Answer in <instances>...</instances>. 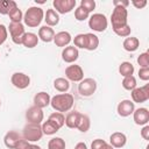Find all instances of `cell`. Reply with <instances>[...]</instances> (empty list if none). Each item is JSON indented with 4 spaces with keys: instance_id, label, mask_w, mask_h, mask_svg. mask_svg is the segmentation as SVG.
Segmentation results:
<instances>
[{
    "instance_id": "4fadbf2b",
    "label": "cell",
    "mask_w": 149,
    "mask_h": 149,
    "mask_svg": "<svg viewBox=\"0 0 149 149\" xmlns=\"http://www.w3.org/2000/svg\"><path fill=\"white\" fill-rule=\"evenodd\" d=\"M116 111H118V114H119L120 116H122V118L129 116V115L133 114V112L135 111V104H134L132 100H128V99L121 100V101L118 104Z\"/></svg>"
},
{
    "instance_id": "e575fe53",
    "label": "cell",
    "mask_w": 149,
    "mask_h": 149,
    "mask_svg": "<svg viewBox=\"0 0 149 149\" xmlns=\"http://www.w3.org/2000/svg\"><path fill=\"white\" fill-rule=\"evenodd\" d=\"M113 31L118 35V36H121V37H128L132 33V28L129 24H125L122 27H119V28H114Z\"/></svg>"
},
{
    "instance_id": "d4e9b609",
    "label": "cell",
    "mask_w": 149,
    "mask_h": 149,
    "mask_svg": "<svg viewBox=\"0 0 149 149\" xmlns=\"http://www.w3.org/2000/svg\"><path fill=\"white\" fill-rule=\"evenodd\" d=\"M79 116H80V113L77 112V111L68 113V115L65 116V125H66V127L71 128V129L77 128V123H78Z\"/></svg>"
},
{
    "instance_id": "603a6c76",
    "label": "cell",
    "mask_w": 149,
    "mask_h": 149,
    "mask_svg": "<svg viewBox=\"0 0 149 149\" xmlns=\"http://www.w3.org/2000/svg\"><path fill=\"white\" fill-rule=\"evenodd\" d=\"M122 45H123V49H125L126 51H128V52H134V51H136V50L139 49V47H140V41H139L137 37H133V36L126 37L125 41H123V43H122Z\"/></svg>"
},
{
    "instance_id": "2e32d148",
    "label": "cell",
    "mask_w": 149,
    "mask_h": 149,
    "mask_svg": "<svg viewBox=\"0 0 149 149\" xmlns=\"http://www.w3.org/2000/svg\"><path fill=\"white\" fill-rule=\"evenodd\" d=\"M71 41H72V38H71V34L69 31H59V33L55 34V37H54V43L61 48L68 47Z\"/></svg>"
},
{
    "instance_id": "ee69618b",
    "label": "cell",
    "mask_w": 149,
    "mask_h": 149,
    "mask_svg": "<svg viewBox=\"0 0 149 149\" xmlns=\"http://www.w3.org/2000/svg\"><path fill=\"white\" fill-rule=\"evenodd\" d=\"M129 3H130V2H129L128 0H114V1H113L114 7H123V8H127Z\"/></svg>"
},
{
    "instance_id": "3957f363",
    "label": "cell",
    "mask_w": 149,
    "mask_h": 149,
    "mask_svg": "<svg viewBox=\"0 0 149 149\" xmlns=\"http://www.w3.org/2000/svg\"><path fill=\"white\" fill-rule=\"evenodd\" d=\"M23 139L27 140L28 142H36L40 141L43 136L42 127L41 125H35V123H27L23 127Z\"/></svg>"
},
{
    "instance_id": "277c9868",
    "label": "cell",
    "mask_w": 149,
    "mask_h": 149,
    "mask_svg": "<svg viewBox=\"0 0 149 149\" xmlns=\"http://www.w3.org/2000/svg\"><path fill=\"white\" fill-rule=\"evenodd\" d=\"M108 26V21L107 17L101 14V13H95L92 14L88 19V27L93 30V31H98V33H102L107 29Z\"/></svg>"
},
{
    "instance_id": "bcb514c9",
    "label": "cell",
    "mask_w": 149,
    "mask_h": 149,
    "mask_svg": "<svg viewBox=\"0 0 149 149\" xmlns=\"http://www.w3.org/2000/svg\"><path fill=\"white\" fill-rule=\"evenodd\" d=\"M141 136L144 139V140H149V126L148 125H146V126H143V128L141 129Z\"/></svg>"
},
{
    "instance_id": "44dd1931",
    "label": "cell",
    "mask_w": 149,
    "mask_h": 149,
    "mask_svg": "<svg viewBox=\"0 0 149 149\" xmlns=\"http://www.w3.org/2000/svg\"><path fill=\"white\" fill-rule=\"evenodd\" d=\"M38 43V36L34 33H24V35L22 36V45L28 48V49H31V48H35Z\"/></svg>"
},
{
    "instance_id": "cb8c5ba5",
    "label": "cell",
    "mask_w": 149,
    "mask_h": 149,
    "mask_svg": "<svg viewBox=\"0 0 149 149\" xmlns=\"http://www.w3.org/2000/svg\"><path fill=\"white\" fill-rule=\"evenodd\" d=\"M86 36V50L88 51H93L99 47V38L97 35H94L93 33H87L85 34Z\"/></svg>"
},
{
    "instance_id": "4dcf8cb0",
    "label": "cell",
    "mask_w": 149,
    "mask_h": 149,
    "mask_svg": "<svg viewBox=\"0 0 149 149\" xmlns=\"http://www.w3.org/2000/svg\"><path fill=\"white\" fill-rule=\"evenodd\" d=\"M48 120H50L52 123H55L59 129L65 125V116L63 115V113H59V112H54V113H51Z\"/></svg>"
},
{
    "instance_id": "9c48e42d",
    "label": "cell",
    "mask_w": 149,
    "mask_h": 149,
    "mask_svg": "<svg viewBox=\"0 0 149 149\" xmlns=\"http://www.w3.org/2000/svg\"><path fill=\"white\" fill-rule=\"evenodd\" d=\"M132 101L135 104H142L146 102L149 99V84H146L141 87H135L132 91Z\"/></svg>"
},
{
    "instance_id": "d590c367",
    "label": "cell",
    "mask_w": 149,
    "mask_h": 149,
    "mask_svg": "<svg viewBox=\"0 0 149 149\" xmlns=\"http://www.w3.org/2000/svg\"><path fill=\"white\" fill-rule=\"evenodd\" d=\"M73 44L76 48H80V49H85L86 48V36L85 34H78L74 36L73 38Z\"/></svg>"
},
{
    "instance_id": "4316f807",
    "label": "cell",
    "mask_w": 149,
    "mask_h": 149,
    "mask_svg": "<svg viewBox=\"0 0 149 149\" xmlns=\"http://www.w3.org/2000/svg\"><path fill=\"white\" fill-rule=\"evenodd\" d=\"M90 126H91L90 118L86 114L80 113V116H79V120H78V123H77V129L81 133H86L90 129Z\"/></svg>"
},
{
    "instance_id": "f1b7e54d",
    "label": "cell",
    "mask_w": 149,
    "mask_h": 149,
    "mask_svg": "<svg viewBox=\"0 0 149 149\" xmlns=\"http://www.w3.org/2000/svg\"><path fill=\"white\" fill-rule=\"evenodd\" d=\"M135 69L134 65L130 62H122L119 65V72L122 77H128V76H133Z\"/></svg>"
},
{
    "instance_id": "5bb4252c",
    "label": "cell",
    "mask_w": 149,
    "mask_h": 149,
    "mask_svg": "<svg viewBox=\"0 0 149 149\" xmlns=\"http://www.w3.org/2000/svg\"><path fill=\"white\" fill-rule=\"evenodd\" d=\"M79 57V51L74 45H68L62 51V59L65 63H74Z\"/></svg>"
},
{
    "instance_id": "e0dca14e",
    "label": "cell",
    "mask_w": 149,
    "mask_h": 149,
    "mask_svg": "<svg viewBox=\"0 0 149 149\" xmlns=\"http://www.w3.org/2000/svg\"><path fill=\"white\" fill-rule=\"evenodd\" d=\"M19 140H21V135L15 130H9L6 133V135L3 137V143L7 148L15 149V146L19 142Z\"/></svg>"
},
{
    "instance_id": "7bdbcfd3",
    "label": "cell",
    "mask_w": 149,
    "mask_h": 149,
    "mask_svg": "<svg viewBox=\"0 0 149 149\" xmlns=\"http://www.w3.org/2000/svg\"><path fill=\"white\" fill-rule=\"evenodd\" d=\"M29 146H30V142H28V141L24 140V139H21V140H19V142L16 143L15 149H28Z\"/></svg>"
},
{
    "instance_id": "52a82bcc",
    "label": "cell",
    "mask_w": 149,
    "mask_h": 149,
    "mask_svg": "<svg viewBox=\"0 0 149 149\" xmlns=\"http://www.w3.org/2000/svg\"><path fill=\"white\" fill-rule=\"evenodd\" d=\"M7 30L9 31L10 34V37H12V41L15 43V44H21L22 43V36L24 35L26 30H24V26L19 22V23H14V22H10Z\"/></svg>"
},
{
    "instance_id": "9a60e30c",
    "label": "cell",
    "mask_w": 149,
    "mask_h": 149,
    "mask_svg": "<svg viewBox=\"0 0 149 149\" xmlns=\"http://www.w3.org/2000/svg\"><path fill=\"white\" fill-rule=\"evenodd\" d=\"M134 122L139 126H146L149 122V111L144 107H140L133 112Z\"/></svg>"
},
{
    "instance_id": "ac0fdd59",
    "label": "cell",
    "mask_w": 149,
    "mask_h": 149,
    "mask_svg": "<svg viewBox=\"0 0 149 149\" xmlns=\"http://www.w3.org/2000/svg\"><path fill=\"white\" fill-rule=\"evenodd\" d=\"M50 95L47 92H38L35 94L34 97V106L38 107V108H44L48 107L50 105Z\"/></svg>"
},
{
    "instance_id": "7c38bea8",
    "label": "cell",
    "mask_w": 149,
    "mask_h": 149,
    "mask_svg": "<svg viewBox=\"0 0 149 149\" xmlns=\"http://www.w3.org/2000/svg\"><path fill=\"white\" fill-rule=\"evenodd\" d=\"M77 2L76 0H54L52 1V6L56 9L57 13L59 14H66L70 13L74 7H76Z\"/></svg>"
},
{
    "instance_id": "ab89813d",
    "label": "cell",
    "mask_w": 149,
    "mask_h": 149,
    "mask_svg": "<svg viewBox=\"0 0 149 149\" xmlns=\"http://www.w3.org/2000/svg\"><path fill=\"white\" fill-rule=\"evenodd\" d=\"M8 36V30L6 28L5 24H0V45L5 43V41L7 40Z\"/></svg>"
},
{
    "instance_id": "b9f144b4",
    "label": "cell",
    "mask_w": 149,
    "mask_h": 149,
    "mask_svg": "<svg viewBox=\"0 0 149 149\" xmlns=\"http://www.w3.org/2000/svg\"><path fill=\"white\" fill-rule=\"evenodd\" d=\"M107 142L105 140H101V139H95L93 140V142L91 143V149H101Z\"/></svg>"
},
{
    "instance_id": "681fc988",
    "label": "cell",
    "mask_w": 149,
    "mask_h": 149,
    "mask_svg": "<svg viewBox=\"0 0 149 149\" xmlns=\"http://www.w3.org/2000/svg\"><path fill=\"white\" fill-rule=\"evenodd\" d=\"M101 149H114V148H113V147H112L111 144H108V143H106V144H105V146H104V147H102Z\"/></svg>"
},
{
    "instance_id": "ffe728a7",
    "label": "cell",
    "mask_w": 149,
    "mask_h": 149,
    "mask_svg": "<svg viewBox=\"0 0 149 149\" xmlns=\"http://www.w3.org/2000/svg\"><path fill=\"white\" fill-rule=\"evenodd\" d=\"M54 37H55V31L51 27L45 24V26H42L38 29V38L42 40L43 42L49 43V42L54 41Z\"/></svg>"
},
{
    "instance_id": "74e56055",
    "label": "cell",
    "mask_w": 149,
    "mask_h": 149,
    "mask_svg": "<svg viewBox=\"0 0 149 149\" xmlns=\"http://www.w3.org/2000/svg\"><path fill=\"white\" fill-rule=\"evenodd\" d=\"M137 64L141 68H149V52H142L137 57Z\"/></svg>"
},
{
    "instance_id": "8fae6325",
    "label": "cell",
    "mask_w": 149,
    "mask_h": 149,
    "mask_svg": "<svg viewBox=\"0 0 149 149\" xmlns=\"http://www.w3.org/2000/svg\"><path fill=\"white\" fill-rule=\"evenodd\" d=\"M10 81L19 90L27 88L30 85V78H29V76L26 74V73H23V72H14L12 74V77H10Z\"/></svg>"
},
{
    "instance_id": "7a4b0ae2",
    "label": "cell",
    "mask_w": 149,
    "mask_h": 149,
    "mask_svg": "<svg viewBox=\"0 0 149 149\" xmlns=\"http://www.w3.org/2000/svg\"><path fill=\"white\" fill-rule=\"evenodd\" d=\"M44 19V12L41 7H30L23 14V22L26 26L30 28H35L41 24L42 20Z\"/></svg>"
},
{
    "instance_id": "c3c4849f",
    "label": "cell",
    "mask_w": 149,
    "mask_h": 149,
    "mask_svg": "<svg viewBox=\"0 0 149 149\" xmlns=\"http://www.w3.org/2000/svg\"><path fill=\"white\" fill-rule=\"evenodd\" d=\"M28 149H42L40 146H36V144H31L30 143V146L28 147Z\"/></svg>"
},
{
    "instance_id": "f907efd6",
    "label": "cell",
    "mask_w": 149,
    "mask_h": 149,
    "mask_svg": "<svg viewBox=\"0 0 149 149\" xmlns=\"http://www.w3.org/2000/svg\"><path fill=\"white\" fill-rule=\"evenodd\" d=\"M0 106H1V100H0Z\"/></svg>"
},
{
    "instance_id": "7dc6e473",
    "label": "cell",
    "mask_w": 149,
    "mask_h": 149,
    "mask_svg": "<svg viewBox=\"0 0 149 149\" xmlns=\"http://www.w3.org/2000/svg\"><path fill=\"white\" fill-rule=\"evenodd\" d=\"M74 149H87V146H86V143H84V142H78V143L76 144Z\"/></svg>"
},
{
    "instance_id": "484cf974",
    "label": "cell",
    "mask_w": 149,
    "mask_h": 149,
    "mask_svg": "<svg viewBox=\"0 0 149 149\" xmlns=\"http://www.w3.org/2000/svg\"><path fill=\"white\" fill-rule=\"evenodd\" d=\"M54 87L55 90H57L58 92H66L69 88H70V81L66 79V78H56L54 80Z\"/></svg>"
},
{
    "instance_id": "5b68a950",
    "label": "cell",
    "mask_w": 149,
    "mask_h": 149,
    "mask_svg": "<svg viewBox=\"0 0 149 149\" xmlns=\"http://www.w3.org/2000/svg\"><path fill=\"white\" fill-rule=\"evenodd\" d=\"M128 17V12L127 8L123 7H114L112 15H111V22H112V28H119L125 24H128L127 22Z\"/></svg>"
},
{
    "instance_id": "836d02e7",
    "label": "cell",
    "mask_w": 149,
    "mask_h": 149,
    "mask_svg": "<svg viewBox=\"0 0 149 149\" xmlns=\"http://www.w3.org/2000/svg\"><path fill=\"white\" fill-rule=\"evenodd\" d=\"M136 79L134 76H128V77H123L122 79V87L125 90H128V91H133L135 87H136Z\"/></svg>"
},
{
    "instance_id": "d6986e66",
    "label": "cell",
    "mask_w": 149,
    "mask_h": 149,
    "mask_svg": "<svg viewBox=\"0 0 149 149\" xmlns=\"http://www.w3.org/2000/svg\"><path fill=\"white\" fill-rule=\"evenodd\" d=\"M127 142V137L123 133L115 132L109 136V144L113 148H122Z\"/></svg>"
},
{
    "instance_id": "60d3db41",
    "label": "cell",
    "mask_w": 149,
    "mask_h": 149,
    "mask_svg": "<svg viewBox=\"0 0 149 149\" xmlns=\"http://www.w3.org/2000/svg\"><path fill=\"white\" fill-rule=\"evenodd\" d=\"M139 77H140V79H142L144 81L149 80V68H140Z\"/></svg>"
},
{
    "instance_id": "f35d334b",
    "label": "cell",
    "mask_w": 149,
    "mask_h": 149,
    "mask_svg": "<svg viewBox=\"0 0 149 149\" xmlns=\"http://www.w3.org/2000/svg\"><path fill=\"white\" fill-rule=\"evenodd\" d=\"M80 7H83L85 10L91 13L95 8V1L94 0H81L80 1Z\"/></svg>"
},
{
    "instance_id": "ba28073f",
    "label": "cell",
    "mask_w": 149,
    "mask_h": 149,
    "mask_svg": "<svg viewBox=\"0 0 149 149\" xmlns=\"http://www.w3.org/2000/svg\"><path fill=\"white\" fill-rule=\"evenodd\" d=\"M65 77H66L68 80L79 83L84 79V71H83L80 65L72 64V65H69L65 69Z\"/></svg>"
},
{
    "instance_id": "30bf717a",
    "label": "cell",
    "mask_w": 149,
    "mask_h": 149,
    "mask_svg": "<svg viewBox=\"0 0 149 149\" xmlns=\"http://www.w3.org/2000/svg\"><path fill=\"white\" fill-rule=\"evenodd\" d=\"M44 114L42 108H38L36 106H31L26 111V119L28 123H35V125H41L43 121Z\"/></svg>"
},
{
    "instance_id": "d6a6232c",
    "label": "cell",
    "mask_w": 149,
    "mask_h": 149,
    "mask_svg": "<svg viewBox=\"0 0 149 149\" xmlns=\"http://www.w3.org/2000/svg\"><path fill=\"white\" fill-rule=\"evenodd\" d=\"M48 149H65V141L62 137H52L48 143Z\"/></svg>"
},
{
    "instance_id": "83f0119b",
    "label": "cell",
    "mask_w": 149,
    "mask_h": 149,
    "mask_svg": "<svg viewBox=\"0 0 149 149\" xmlns=\"http://www.w3.org/2000/svg\"><path fill=\"white\" fill-rule=\"evenodd\" d=\"M15 7H17V5L13 0H0V14L2 15H8V13Z\"/></svg>"
},
{
    "instance_id": "7402d4cb",
    "label": "cell",
    "mask_w": 149,
    "mask_h": 149,
    "mask_svg": "<svg viewBox=\"0 0 149 149\" xmlns=\"http://www.w3.org/2000/svg\"><path fill=\"white\" fill-rule=\"evenodd\" d=\"M47 23V26L49 27H54V26H57L58 22H59V15L58 13L52 9V8H49L47 9V13L44 14V19H43Z\"/></svg>"
},
{
    "instance_id": "8992f818",
    "label": "cell",
    "mask_w": 149,
    "mask_h": 149,
    "mask_svg": "<svg viewBox=\"0 0 149 149\" xmlns=\"http://www.w3.org/2000/svg\"><path fill=\"white\" fill-rule=\"evenodd\" d=\"M97 90V81L93 78H84L78 84V93L81 97H91Z\"/></svg>"
},
{
    "instance_id": "1f68e13d",
    "label": "cell",
    "mask_w": 149,
    "mask_h": 149,
    "mask_svg": "<svg viewBox=\"0 0 149 149\" xmlns=\"http://www.w3.org/2000/svg\"><path fill=\"white\" fill-rule=\"evenodd\" d=\"M8 16L10 19V22H14V23H19L23 20V13L21 12L19 7H15L14 9H12L8 13Z\"/></svg>"
},
{
    "instance_id": "f546056e",
    "label": "cell",
    "mask_w": 149,
    "mask_h": 149,
    "mask_svg": "<svg viewBox=\"0 0 149 149\" xmlns=\"http://www.w3.org/2000/svg\"><path fill=\"white\" fill-rule=\"evenodd\" d=\"M41 127H42L43 135H54V134H56V133L59 130V128H58L55 123H52L50 120L44 121Z\"/></svg>"
},
{
    "instance_id": "f6af8a7d",
    "label": "cell",
    "mask_w": 149,
    "mask_h": 149,
    "mask_svg": "<svg viewBox=\"0 0 149 149\" xmlns=\"http://www.w3.org/2000/svg\"><path fill=\"white\" fill-rule=\"evenodd\" d=\"M132 3H133V6L134 7H136L137 9H142V8H144L146 6H147V1L146 0H133L132 1Z\"/></svg>"
},
{
    "instance_id": "6da1fadb",
    "label": "cell",
    "mask_w": 149,
    "mask_h": 149,
    "mask_svg": "<svg viewBox=\"0 0 149 149\" xmlns=\"http://www.w3.org/2000/svg\"><path fill=\"white\" fill-rule=\"evenodd\" d=\"M73 95L70 93H61V94H56L55 97L51 98L50 100V105L51 107L59 113L63 112H69L72 106H73Z\"/></svg>"
},
{
    "instance_id": "8d00e7d4",
    "label": "cell",
    "mask_w": 149,
    "mask_h": 149,
    "mask_svg": "<svg viewBox=\"0 0 149 149\" xmlns=\"http://www.w3.org/2000/svg\"><path fill=\"white\" fill-rule=\"evenodd\" d=\"M88 16H90V13L87 10H85L83 7L79 6V7L76 8V10H74V17H76L77 21H84V20L88 19Z\"/></svg>"
}]
</instances>
